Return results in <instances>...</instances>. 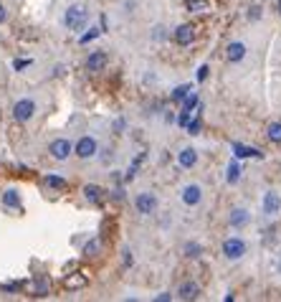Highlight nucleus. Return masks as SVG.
<instances>
[{
	"label": "nucleus",
	"mask_w": 281,
	"mask_h": 302,
	"mask_svg": "<svg viewBox=\"0 0 281 302\" xmlns=\"http://www.w3.org/2000/svg\"><path fill=\"white\" fill-rule=\"evenodd\" d=\"M28 64H31V61H15V69H25Z\"/></svg>",
	"instance_id": "obj_33"
},
{
	"label": "nucleus",
	"mask_w": 281,
	"mask_h": 302,
	"mask_svg": "<svg viewBox=\"0 0 281 302\" xmlns=\"http://www.w3.org/2000/svg\"><path fill=\"white\" fill-rule=\"evenodd\" d=\"M225 59H228L231 64H241V61L246 59V43H241V41L228 43V49H225Z\"/></svg>",
	"instance_id": "obj_8"
},
{
	"label": "nucleus",
	"mask_w": 281,
	"mask_h": 302,
	"mask_svg": "<svg viewBox=\"0 0 281 302\" xmlns=\"http://www.w3.org/2000/svg\"><path fill=\"white\" fill-rule=\"evenodd\" d=\"M185 130H188L190 135H200V130H203V122H200V117H195V120H190Z\"/></svg>",
	"instance_id": "obj_24"
},
{
	"label": "nucleus",
	"mask_w": 281,
	"mask_h": 302,
	"mask_svg": "<svg viewBox=\"0 0 281 302\" xmlns=\"http://www.w3.org/2000/svg\"><path fill=\"white\" fill-rule=\"evenodd\" d=\"M198 162V152L193 150V148H183V150L177 152V165L180 168H193Z\"/></svg>",
	"instance_id": "obj_14"
},
{
	"label": "nucleus",
	"mask_w": 281,
	"mask_h": 302,
	"mask_svg": "<svg viewBox=\"0 0 281 302\" xmlns=\"http://www.w3.org/2000/svg\"><path fill=\"white\" fill-rule=\"evenodd\" d=\"M46 185H48V188H56V191H64V188H66V180H64L61 175H48V178H46Z\"/></svg>",
	"instance_id": "obj_20"
},
{
	"label": "nucleus",
	"mask_w": 281,
	"mask_h": 302,
	"mask_svg": "<svg viewBox=\"0 0 281 302\" xmlns=\"http://www.w3.org/2000/svg\"><path fill=\"white\" fill-rule=\"evenodd\" d=\"M185 5H188V10H193V13L206 10V0H185Z\"/></svg>",
	"instance_id": "obj_26"
},
{
	"label": "nucleus",
	"mask_w": 281,
	"mask_h": 302,
	"mask_svg": "<svg viewBox=\"0 0 281 302\" xmlns=\"http://www.w3.org/2000/svg\"><path fill=\"white\" fill-rule=\"evenodd\" d=\"M155 38H165V28H155Z\"/></svg>",
	"instance_id": "obj_32"
},
{
	"label": "nucleus",
	"mask_w": 281,
	"mask_h": 302,
	"mask_svg": "<svg viewBox=\"0 0 281 302\" xmlns=\"http://www.w3.org/2000/svg\"><path fill=\"white\" fill-rule=\"evenodd\" d=\"M279 10H281V0H279Z\"/></svg>",
	"instance_id": "obj_35"
},
{
	"label": "nucleus",
	"mask_w": 281,
	"mask_h": 302,
	"mask_svg": "<svg viewBox=\"0 0 281 302\" xmlns=\"http://www.w3.org/2000/svg\"><path fill=\"white\" fill-rule=\"evenodd\" d=\"M200 295V287L195 285V282H183L180 287H177V297L180 300H195Z\"/></svg>",
	"instance_id": "obj_13"
},
{
	"label": "nucleus",
	"mask_w": 281,
	"mask_h": 302,
	"mask_svg": "<svg viewBox=\"0 0 281 302\" xmlns=\"http://www.w3.org/2000/svg\"><path fill=\"white\" fill-rule=\"evenodd\" d=\"M3 20H5V8L0 5V23H3Z\"/></svg>",
	"instance_id": "obj_34"
},
{
	"label": "nucleus",
	"mask_w": 281,
	"mask_h": 302,
	"mask_svg": "<svg viewBox=\"0 0 281 302\" xmlns=\"http://www.w3.org/2000/svg\"><path fill=\"white\" fill-rule=\"evenodd\" d=\"M135 206H137V211H140V214L147 216V214H152V211L157 208V198H155L152 193H140V196H137V201H135Z\"/></svg>",
	"instance_id": "obj_9"
},
{
	"label": "nucleus",
	"mask_w": 281,
	"mask_h": 302,
	"mask_svg": "<svg viewBox=\"0 0 281 302\" xmlns=\"http://www.w3.org/2000/svg\"><path fill=\"white\" fill-rule=\"evenodd\" d=\"M175 41H177L180 46H190V43L195 41V28L188 26V23H185V26H177V28H175Z\"/></svg>",
	"instance_id": "obj_10"
},
{
	"label": "nucleus",
	"mask_w": 281,
	"mask_h": 302,
	"mask_svg": "<svg viewBox=\"0 0 281 302\" xmlns=\"http://www.w3.org/2000/svg\"><path fill=\"white\" fill-rule=\"evenodd\" d=\"M248 221H251V214H248L246 208H233L231 216H228L231 228H243V226H248Z\"/></svg>",
	"instance_id": "obj_11"
},
{
	"label": "nucleus",
	"mask_w": 281,
	"mask_h": 302,
	"mask_svg": "<svg viewBox=\"0 0 281 302\" xmlns=\"http://www.w3.org/2000/svg\"><path fill=\"white\" fill-rule=\"evenodd\" d=\"M208 72H211V69H208V66L203 64V66L198 69V81H206V76H208Z\"/></svg>",
	"instance_id": "obj_31"
},
{
	"label": "nucleus",
	"mask_w": 281,
	"mask_h": 302,
	"mask_svg": "<svg viewBox=\"0 0 281 302\" xmlns=\"http://www.w3.org/2000/svg\"><path fill=\"white\" fill-rule=\"evenodd\" d=\"M188 122H190V112H188V109H180V114H177V125H180V127H188Z\"/></svg>",
	"instance_id": "obj_28"
},
{
	"label": "nucleus",
	"mask_w": 281,
	"mask_h": 302,
	"mask_svg": "<svg viewBox=\"0 0 281 302\" xmlns=\"http://www.w3.org/2000/svg\"><path fill=\"white\" fill-rule=\"evenodd\" d=\"M180 198H183L185 206H198V203L203 201V188L195 185V183H190V185H185V188L180 191Z\"/></svg>",
	"instance_id": "obj_6"
},
{
	"label": "nucleus",
	"mask_w": 281,
	"mask_h": 302,
	"mask_svg": "<svg viewBox=\"0 0 281 302\" xmlns=\"http://www.w3.org/2000/svg\"><path fill=\"white\" fill-rule=\"evenodd\" d=\"M281 211V196L276 191H266L264 198H261V214L266 216H276Z\"/></svg>",
	"instance_id": "obj_3"
},
{
	"label": "nucleus",
	"mask_w": 281,
	"mask_h": 302,
	"mask_svg": "<svg viewBox=\"0 0 281 302\" xmlns=\"http://www.w3.org/2000/svg\"><path fill=\"white\" fill-rule=\"evenodd\" d=\"M190 94V84H183L172 91V102H185V97Z\"/></svg>",
	"instance_id": "obj_22"
},
{
	"label": "nucleus",
	"mask_w": 281,
	"mask_h": 302,
	"mask_svg": "<svg viewBox=\"0 0 281 302\" xmlns=\"http://www.w3.org/2000/svg\"><path fill=\"white\" fill-rule=\"evenodd\" d=\"M225 180H228L231 185H236V183L241 180V165H238V157L228 165V175H225Z\"/></svg>",
	"instance_id": "obj_18"
},
{
	"label": "nucleus",
	"mask_w": 281,
	"mask_h": 302,
	"mask_svg": "<svg viewBox=\"0 0 281 302\" xmlns=\"http://www.w3.org/2000/svg\"><path fill=\"white\" fill-rule=\"evenodd\" d=\"M107 66V54L104 51H94L89 59H86V69L89 72H101Z\"/></svg>",
	"instance_id": "obj_12"
},
{
	"label": "nucleus",
	"mask_w": 281,
	"mask_h": 302,
	"mask_svg": "<svg viewBox=\"0 0 281 302\" xmlns=\"http://www.w3.org/2000/svg\"><path fill=\"white\" fill-rule=\"evenodd\" d=\"M96 251H99V239H91V241L84 246V254H86V257H96Z\"/></svg>",
	"instance_id": "obj_25"
},
{
	"label": "nucleus",
	"mask_w": 281,
	"mask_h": 302,
	"mask_svg": "<svg viewBox=\"0 0 281 302\" xmlns=\"http://www.w3.org/2000/svg\"><path fill=\"white\" fill-rule=\"evenodd\" d=\"M33 114H36V102H33V99H20V102H15L13 117H15L18 122H28Z\"/></svg>",
	"instance_id": "obj_4"
},
{
	"label": "nucleus",
	"mask_w": 281,
	"mask_h": 302,
	"mask_svg": "<svg viewBox=\"0 0 281 302\" xmlns=\"http://www.w3.org/2000/svg\"><path fill=\"white\" fill-rule=\"evenodd\" d=\"M248 18H251V20H259V18H261V8H259V5H253V8H251V13H248Z\"/></svg>",
	"instance_id": "obj_30"
},
{
	"label": "nucleus",
	"mask_w": 281,
	"mask_h": 302,
	"mask_svg": "<svg viewBox=\"0 0 281 302\" xmlns=\"http://www.w3.org/2000/svg\"><path fill=\"white\" fill-rule=\"evenodd\" d=\"M269 140L276 143V145L281 143V122H271L269 125Z\"/></svg>",
	"instance_id": "obj_21"
},
{
	"label": "nucleus",
	"mask_w": 281,
	"mask_h": 302,
	"mask_svg": "<svg viewBox=\"0 0 281 302\" xmlns=\"http://www.w3.org/2000/svg\"><path fill=\"white\" fill-rule=\"evenodd\" d=\"M223 254H225V259H241V257L246 254V241H243L241 236L225 239V241H223Z\"/></svg>",
	"instance_id": "obj_2"
},
{
	"label": "nucleus",
	"mask_w": 281,
	"mask_h": 302,
	"mask_svg": "<svg viewBox=\"0 0 281 302\" xmlns=\"http://www.w3.org/2000/svg\"><path fill=\"white\" fill-rule=\"evenodd\" d=\"M84 196H86V201L99 203V201L104 198V191H101L99 185H84Z\"/></svg>",
	"instance_id": "obj_17"
},
{
	"label": "nucleus",
	"mask_w": 281,
	"mask_h": 302,
	"mask_svg": "<svg viewBox=\"0 0 281 302\" xmlns=\"http://www.w3.org/2000/svg\"><path fill=\"white\" fill-rule=\"evenodd\" d=\"M195 107H198V94H188V97H185V104H183V109L193 112Z\"/></svg>",
	"instance_id": "obj_27"
},
{
	"label": "nucleus",
	"mask_w": 281,
	"mask_h": 302,
	"mask_svg": "<svg viewBox=\"0 0 281 302\" xmlns=\"http://www.w3.org/2000/svg\"><path fill=\"white\" fill-rule=\"evenodd\" d=\"M3 206L5 208H20V196H18L15 188H10V191L3 193Z\"/></svg>",
	"instance_id": "obj_16"
},
{
	"label": "nucleus",
	"mask_w": 281,
	"mask_h": 302,
	"mask_svg": "<svg viewBox=\"0 0 281 302\" xmlns=\"http://www.w3.org/2000/svg\"><path fill=\"white\" fill-rule=\"evenodd\" d=\"M233 155H236L238 160H243V157H264V152L261 150L248 148V145H241V143H233Z\"/></svg>",
	"instance_id": "obj_15"
},
{
	"label": "nucleus",
	"mask_w": 281,
	"mask_h": 302,
	"mask_svg": "<svg viewBox=\"0 0 281 302\" xmlns=\"http://www.w3.org/2000/svg\"><path fill=\"white\" fill-rule=\"evenodd\" d=\"M86 20H89V10L84 5H71L64 13V26L71 31H81L86 26Z\"/></svg>",
	"instance_id": "obj_1"
},
{
	"label": "nucleus",
	"mask_w": 281,
	"mask_h": 302,
	"mask_svg": "<svg viewBox=\"0 0 281 302\" xmlns=\"http://www.w3.org/2000/svg\"><path fill=\"white\" fill-rule=\"evenodd\" d=\"M64 285H66V290H81V287L86 285V277L76 272V274H69V277H66V282H64Z\"/></svg>",
	"instance_id": "obj_19"
},
{
	"label": "nucleus",
	"mask_w": 281,
	"mask_h": 302,
	"mask_svg": "<svg viewBox=\"0 0 281 302\" xmlns=\"http://www.w3.org/2000/svg\"><path fill=\"white\" fill-rule=\"evenodd\" d=\"M96 150H99V145H96V140L89 137V135H86V137H79V143L73 145V152H76L79 157H84V160H86V157H94Z\"/></svg>",
	"instance_id": "obj_5"
},
{
	"label": "nucleus",
	"mask_w": 281,
	"mask_h": 302,
	"mask_svg": "<svg viewBox=\"0 0 281 302\" xmlns=\"http://www.w3.org/2000/svg\"><path fill=\"white\" fill-rule=\"evenodd\" d=\"M185 254H188V257H190V259H198V257H200V254H203V246H200V244H198V241H190V244H188V246H185Z\"/></svg>",
	"instance_id": "obj_23"
},
{
	"label": "nucleus",
	"mask_w": 281,
	"mask_h": 302,
	"mask_svg": "<svg viewBox=\"0 0 281 302\" xmlns=\"http://www.w3.org/2000/svg\"><path fill=\"white\" fill-rule=\"evenodd\" d=\"M96 36H99V28H89V33L81 36V43H89V41H94Z\"/></svg>",
	"instance_id": "obj_29"
},
{
	"label": "nucleus",
	"mask_w": 281,
	"mask_h": 302,
	"mask_svg": "<svg viewBox=\"0 0 281 302\" xmlns=\"http://www.w3.org/2000/svg\"><path fill=\"white\" fill-rule=\"evenodd\" d=\"M73 150V145H71L69 140H64V137H59V140H54L51 145H48V152H51V157H56V160H66Z\"/></svg>",
	"instance_id": "obj_7"
}]
</instances>
